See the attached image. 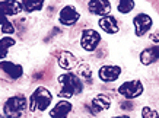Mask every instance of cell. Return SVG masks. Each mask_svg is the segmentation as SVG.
<instances>
[{
    "instance_id": "cell-13",
    "label": "cell",
    "mask_w": 159,
    "mask_h": 118,
    "mask_svg": "<svg viewBox=\"0 0 159 118\" xmlns=\"http://www.w3.org/2000/svg\"><path fill=\"white\" fill-rule=\"evenodd\" d=\"M22 12V3L20 2H0V16H13Z\"/></svg>"
},
{
    "instance_id": "cell-18",
    "label": "cell",
    "mask_w": 159,
    "mask_h": 118,
    "mask_svg": "<svg viewBox=\"0 0 159 118\" xmlns=\"http://www.w3.org/2000/svg\"><path fill=\"white\" fill-rule=\"evenodd\" d=\"M136 3L133 2V0H120L118 2V5H117V9H118V12L120 13H130L131 10L134 9Z\"/></svg>"
},
{
    "instance_id": "cell-3",
    "label": "cell",
    "mask_w": 159,
    "mask_h": 118,
    "mask_svg": "<svg viewBox=\"0 0 159 118\" xmlns=\"http://www.w3.org/2000/svg\"><path fill=\"white\" fill-rule=\"evenodd\" d=\"M26 98L24 95H16L12 96L5 102L3 107V112H5L6 118H20L24 115V112L26 111Z\"/></svg>"
},
{
    "instance_id": "cell-15",
    "label": "cell",
    "mask_w": 159,
    "mask_h": 118,
    "mask_svg": "<svg viewBox=\"0 0 159 118\" xmlns=\"http://www.w3.org/2000/svg\"><path fill=\"white\" fill-rule=\"evenodd\" d=\"M0 69L5 71L6 75H9L12 79H19L24 75V69L19 64H15L12 61H0Z\"/></svg>"
},
{
    "instance_id": "cell-23",
    "label": "cell",
    "mask_w": 159,
    "mask_h": 118,
    "mask_svg": "<svg viewBox=\"0 0 159 118\" xmlns=\"http://www.w3.org/2000/svg\"><path fill=\"white\" fill-rule=\"evenodd\" d=\"M149 39H150V41H152V43L158 44V43H159V31H155V32H152V34H150Z\"/></svg>"
},
{
    "instance_id": "cell-4",
    "label": "cell",
    "mask_w": 159,
    "mask_h": 118,
    "mask_svg": "<svg viewBox=\"0 0 159 118\" xmlns=\"http://www.w3.org/2000/svg\"><path fill=\"white\" fill-rule=\"evenodd\" d=\"M143 90H145V88H143V83L140 80H129V82H124L123 85L118 88V93L121 95V96H124L125 99H136V98H139L140 95L143 93Z\"/></svg>"
},
{
    "instance_id": "cell-7",
    "label": "cell",
    "mask_w": 159,
    "mask_h": 118,
    "mask_svg": "<svg viewBox=\"0 0 159 118\" xmlns=\"http://www.w3.org/2000/svg\"><path fill=\"white\" fill-rule=\"evenodd\" d=\"M80 15L76 10V7L73 6H64L61 10H60V15H58V20L60 24L64 25V26H72L79 20Z\"/></svg>"
},
{
    "instance_id": "cell-26",
    "label": "cell",
    "mask_w": 159,
    "mask_h": 118,
    "mask_svg": "<svg viewBox=\"0 0 159 118\" xmlns=\"http://www.w3.org/2000/svg\"><path fill=\"white\" fill-rule=\"evenodd\" d=\"M0 118H3V117H0Z\"/></svg>"
},
{
    "instance_id": "cell-22",
    "label": "cell",
    "mask_w": 159,
    "mask_h": 118,
    "mask_svg": "<svg viewBox=\"0 0 159 118\" xmlns=\"http://www.w3.org/2000/svg\"><path fill=\"white\" fill-rule=\"evenodd\" d=\"M80 75L85 76L86 79H91V70H89V67H86V66L80 67Z\"/></svg>"
},
{
    "instance_id": "cell-14",
    "label": "cell",
    "mask_w": 159,
    "mask_h": 118,
    "mask_svg": "<svg viewBox=\"0 0 159 118\" xmlns=\"http://www.w3.org/2000/svg\"><path fill=\"white\" fill-rule=\"evenodd\" d=\"M92 112L93 114H98V112H102V111H107V109L111 107V99L107 96V95H97L93 99H92Z\"/></svg>"
},
{
    "instance_id": "cell-11",
    "label": "cell",
    "mask_w": 159,
    "mask_h": 118,
    "mask_svg": "<svg viewBox=\"0 0 159 118\" xmlns=\"http://www.w3.org/2000/svg\"><path fill=\"white\" fill-rule=\"evenodd\" d=\"M72 108L73 107L69 101H60L50 111V117L51 118H67L69 114L72 112Z\"/></svg>"
},
{
    "instance_id": "cell-10",
    "label": "cell",
    "mask_w": 159,
    "mask_h": 118,
    "mask_svg": "<svg viewBox=\"0 0 159 118\" xmlns=\"http://www.w3.org/2000/svg\"><path fill=\"white\" fill-rule=\"evenodd\" d=\"M159 60V45L148 47L140 52V63L143 66H150Z\"/></svg>"
},
{
    "instance_id": "cell-9",
    "label": "cell",
    "mask_w": 159,
    "mask_h": 118,
    "mask_svg": "<svg viewBox=\"0 0 159 118\" xmlns=\"http://www.w3.org/2000/svg\"><path fill=\"white\" fill-rule=\"evenodd\" d=\"M121 75V67L120 66H102L98 71V76H99V79L102 82H107V83H110V82H116Z\"/></svg>"
},
{
    "instance_id": "cell-25",
    "label": "cell",
    "mask_w": 159,
    "mask_h": 118,
    "mask_svg": "<svg viewBox=\"0 0 159 118\" xmlns=\"http://www.w3.org/2000/svg\"><path fill=\"white\" fill-rule=\"evenodd\" d=\"M114 118H130L129 115H118V117H114Z\"/></svg>"
},
{
    "instance_id": "cell-16",
    "label": "cell",
    "mask_w": 159,
    "mask_h": 118,
    "mask_svg": "<svg viewBox=\"0 0 159 118\" xmlns=\"http://www.w3.org/2000/svg\"><path fill=\"white\" fill-rule=\"evenodd\" d=\"M77 64L76 57L73 56L72 52L69 51H61L60 56H58V66L64 69V70H70Z\"/></svg>"
},
{
    "instance_id": "cell-8",
    "label": "cell",
    "mask_w": 159,
    "mask_h": 118,
    "mask_svg": "<svg viewBox=\"0 0 159 118\" xmlns=\"http://www.w3.org/2000/svg\"><path fill=\"white\" fill-rule=\"evenodd\" d=\"M88 9L92 15H98V16H107L111 12V2L108 0H91L88 3Z\"/></svg>"
},
{
    "instance_id": "cell-19",
    "label": "cell",
    "mask_w": 159,
    "mask_h": 118,
    "mask_svg": "<svg viewBox=\"0 0 159 118\" xmlns=\"http://www.w3.org/2000/svg\"><path fill=\"white\" fill-rule=\"evenodd\" d=\"M22 3V9L25 12H37V10H41L44 6V2H20Z\"/></svg>"
},
{
    "instance_id": "cell-5",
    "label": "cell",
    "mask_w": 159,
    "mask_h": 118,
    "mask_svg": "<svg viewBox=\"0 0 159 118\" xmlns=\"http://www.w3.org/2000/svg\"><path fill=\"white\" fill-rule=\"evenodd\" d=\"M101 43V35L95 29H85L80 37V45L85 51H95Z\"/></svg>"
},
{
    "instance_id": "cell-6",
    "label": "cell",
    "mask_w": 159,
    "mask_h": 118,
    "mask_svg": "<svg viewBox=\"0 0 159 118\" xmlns=\"http://www.w3.org/2000/svg\"><path fill=\"white\" fill-rule=\"evenodd\" d=\"M152 24L153 20L149 15L146 13H139L136 15L134 19H133V25H134V34L136 37H143L150 31L152 28Z\"/></svg>"
},
{
    "instance_id": "cell-24",
    "label": "cell",
    "mask_w": 159,
    "mask_h": 118,
    "mask_svg": "<svg viewBox=\"0 0 159 118\" xmlns=\"http://www.w3.org/2000/svg\"><path fill=\"white\" fill-rule=\"evenodd\" d=\"M121 108L127 109V111H131L134 107H133V104H131V102H123V104H121Z\"/></svg>"
},
{
    "instance_id": "cell-1",
    "label": "cell",
    "mask_w": 159,
    "mask_h": 118,
    "mask_svg": "<svg viewBox=\"0 0 159 118\" xmlns=\"http://www.w3.org/2000/svg\"><path fill=\"white\" fill-rule=\"evenodd\" d=\"M58 83L61 85V89L58 92L60 98H72L83 90V83L73 73H64V75L58 76Z\"/></svg>"
},
{
    "instance_id": "cell-17",
    "label": "cell",
    "mask_w": 159,
    "mask_h": 118,
    "mask_svg": "<svg viewBox=\"0 0 159 118\" xmlns=\"http://www.w3.org/2000/svg\"><path fill=\"white\" fill-rule=\"evenodd\" d=\"M15 43H16V41H15L13 38H10V37H5V38H2V39H0V60H2V58H5V57L7 56L9 48L13 47Z\"/></svg>"
},
{
    "instance_id": "cell-21",
    "label": "cell",
    "mask_w": 159,
    "mask_h": 118,
    "mask_svg": "<svg viewBox=\"0 0 159 118\" xmlns=\"http://www.w3.org/2000/svg\"><path fill=\"white\" fill-rule=\"evenodd\" d=\"M142 118H159V114L150 107H145L142 109Z\"/></svg>"
},
{
    "instance_id": "cell-12",
    "label": "cell",
    "mask_w": 159,
    "mask_h": 118,
    "mask_svg": "<svg viewBox=\"0 0 159 118\" xmlns=\"http://www.w3.org/2000/svg\"><path fill=\"white\" fill-rule=\"evenodd\" d=\"M99 28L107 34H117L120 31V26H118V22H117V19L112 16V15H107L104 18L99 19Z\"/></svg>"
},
{
    "instance_id": "cell-2",
    "label": "cell",
    "mask_w": 159,
    "mask_h": 118,
    "mask_svg": "<svg viewBox=\"0 0 159 118\" xmlns=\"http://www.w3.org/2000/svg\"><path fill=\"white\" fill-rule=\"evenodd\" d=\"M53 101V95L47 88L39 86L34 90V93L29 98V111L35 112V111H45L50 107Z\"/></svg>"
},
{
    "instance_id": "cell-20",
    "label": "cell",
    "mask_w": 159,
    "mask_h": 118,
    "mask_svg": "<svg viewBox=\"0 0 159 118\" xmlns=\"http://www.w3.org/2000/svg\"><path fill=\"white\" fill-rule=\"evenodd\" d=\"M0 25H2V32H5V34L15 32L13 25L10 24L9 20H7V18H5V16H0Z\"/></svg>"
}]
</instances>
